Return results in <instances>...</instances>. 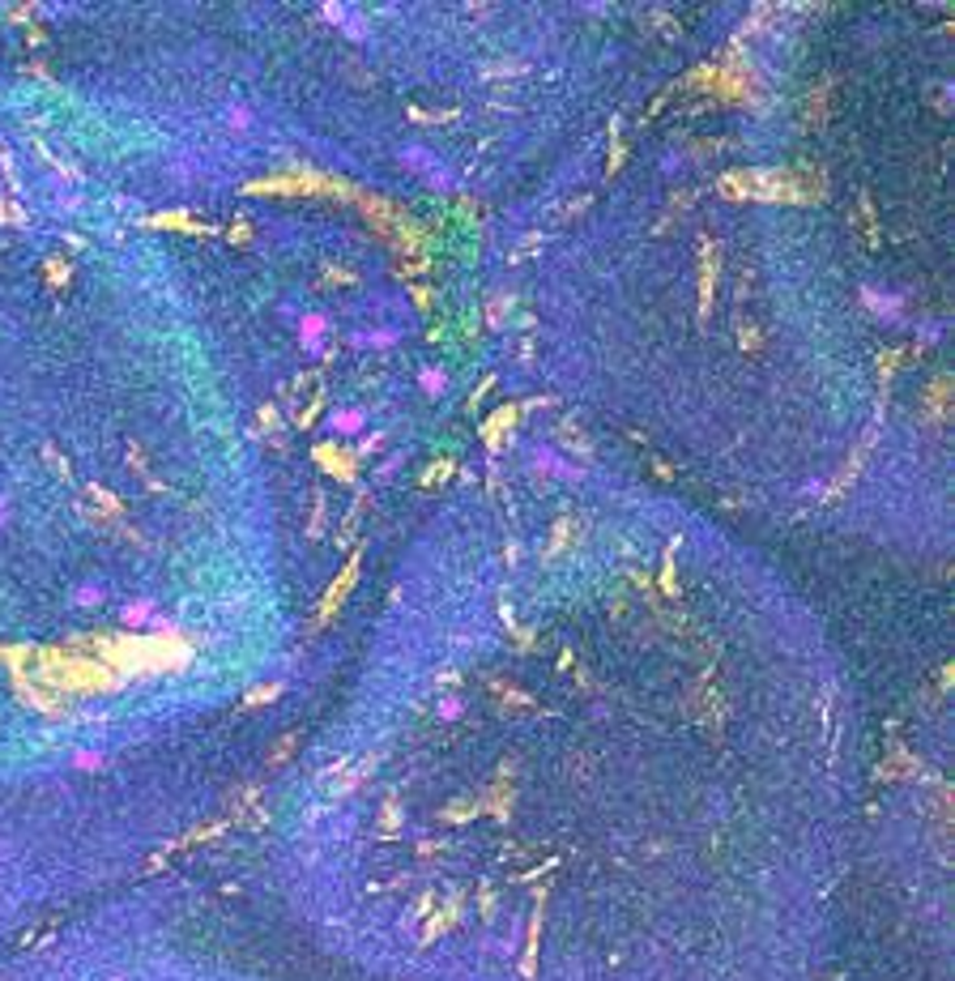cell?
I'll use <instances>...</instances> for the list:
<instances>
[{"mask_svg": "<svg viewBox=\"0 0 955 981\" xmlns=\"http://www.w3.org/2000/svg\"><path fill=\"white\" fill-rule=\"evenodd\" d=\"M537 465H546V470H555V474H567V478L576 474V465H563L550 449H537Z\"/></svg>", "mask_w": 955, "mask_h": 981, "instance_id": "52a82bcc", "label": "cell"}, {"mask_svg": "<svg viewBox=\"0 0 955 981\" xmlns=\"http://www.w3.org/2000/svg\"><path fill=\"white\" fill-rule=\"evenodd\" d=\"M861 299H866V308L879 312L883 321H900V312H904V299H900V294H879L874 286H866Z\"/></svg>", "mask_w": 955, "mask_h": 981, "instance_id": "3957f363", "label": "cell"}, {"mask_svg": "<svg viewBox=\"0 0 955 981\" xmlns=\"http://www.w3.org/2000/svg\"><path fill=\"white\" fill-rule=\"evenodd\" d=\"M150 615H154V602H137V606H128V610H124L128 623H145Z\"/></svg>", "mask_w": 955, "mask_h": 981, "instance_id": "ba28073f", "label": "cell"}, {"mask_svg": "<svg viewBox=\"0 0 955 981\" xmlns=\"http://www.w3.org/2000/svg\"><path fill=\"white\" fill-rule=\"evenodd\" d=\"M401 163L406 167H414L418 175H427L431 183H444V188H452V171L439 163V154H431V150H422V145H406L401 150Z\"/></svg>", "mask_w": 955, "mask_h": 981, "instance_id": "6da1fadb", "label": "cell"}, {"mask_svg": "<svg viewBox=\"0 0 955 981\" xmlns=\"http://www.w3.org/2000/svg\"><path fill=\"white\" fill-rule=\"evenodd\" d=\"M333 431H341V435H359L367 427V410H359V406H350V410H333Z\"/></svg>", "mask_w": 955, "mask_h": 981, "instance_id": "277c9868", "label": "cell"}, {"mask_svg": "<svg viewBox=\"0 0 955 981\" xmlns=\"http://www.w3.org/2000/svg\"><path fill=\"white\" fill-rule=\"evenodd\" d=\"M324 333H329V321H324L320 312H308V316L299 321V342H303V351H308V354L320 351Z\"/></svg>", "mask_w": 955, "mask_h": 981, "instance_id": "7a4b0ae2", "label": "cell"}, {"mask_svg": "<svg viewBox=\"0 0 955 981\" xmlns=\"http://www.w3.org/2000/svg\"><path fill=\"white\" fill-rule=\"evenodd\" d=\"M418 384H422V392H427V397H439V392L448 389V376H444L439 367H422V372H418Z\"/></svg>", "mask_w": 955, "mask_h": 981, "instance_id": "5b68a950", "label": "cell"}, {"mask_svg": "<svg viewBox=\"0 0 955 981\" xmlns=\"http://www.w3.org/2000/svg\"><path fill=\"white\" fill-rule=\"evenodd\" d=\"M397 337H401V329H371V333H354V342L359 346H389Z\"/></svg>", "mask_w": 955, "mask_h": 981, "instance_id": "8992f818", "label": "cell"}, {"mask_svg": "<svg viewBox=\"0 0 955 981\" xmlns=\"http://www.w3.org/2000/svg\"><path fill=\"white\" fill-rule=\"evenodd\" d=\"M77 764H82V768H94V764H99V756H94V751H77Z\"/></svg>", "mask_w": 955, "mask_h": 981, "instance_id": "30bf717a", "label": "cell"}, {"mask_svg": "<svg viewBox=\"0 0 955 981\" xmlns=\"http://www.w3.org/2000/svg\"><path fill=\"white\" fill-rule=\"evenodd\" d=\"M439 717H448V721H452V717H461V700H457V696H448V700L439 704Z\"/></svg>", "mask_w": 955, "mask_h": 981, "instance_id": "9c48e42d", "label": "cell"}]
</instances>
